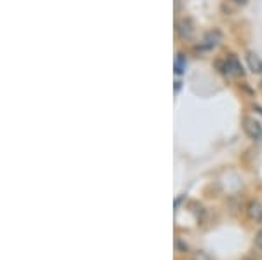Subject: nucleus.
Wrapping results in <instances>:
<instances>
[{
  "label": "nucleus",
  "mask_w": 262,
  "mask_h": 260,
  "mask_svg": "<svg viewBox=\"0 0 262 260\" xmlns=\"http://www.w3.org/2000/svg\"><path fill=\"white\" fill-rule=\"evenodd\" d=\"M226 72H227V74H232V75H243V66H241V63L238 61V58H236V56L227 58Z\"/></svg>",
  "instance_id": "nucleus-3"
},
{
  "label": "nucleus",
  "mask_w": 262,
  "mask_h": 260,
  "mask_svg": "<svg viewBox=\"0 0 262 260\" xmlns=\"http://www.w3.org/2000/svg\"><path fill=\"white\" fill-rule=\"evenodd\" d=\"M227 2H231V4H234L236 7H241V5L246 4V0H227Z\"/></svg>",
  "instance_id": "nucleus-9"
},
{
  "label": "nucleus",
  "mask_w": 262,
  "mask_h": 260,
  "mask_svg": "<svg viewBox=\"0 0 262 260\" xmlns=\"http://www.w3.org/2000/svg\"><path fill=\"white\" fill-rule=\"evenodd\" d=\"M253 243H255V246H257L259 250H262V229L257 230V234H255V239H253Z\"/></svg>",
  "instance_id": "nucleus-7"
},
{
  "label": "nucleus",
  "mask_w": 262,
  "mask_h": 260,
  "mask_svg": "<svg viewBox=\"0 0 262 260\" xmlns=\"http://www.w3.org/2000/svg\"><path fill=\"white\" fill-rule=\"evenodd\" d=\"M177 248H179V250H183V252H185V250H187V244H183L182 241H180V239H177Z\"/></svg>",
  "instance_id": "nucleus-10"
},
{
  "label": "nucleus",
  "mask_w": 262,
  "mask_h": 260,
  "mask_svg": "<svg viewBox=\"0 0 262 260\" xmlns=\"http://www.w3.org/2000/svg\"><path fill=\"white\" fill-rule=\"evenodd\" d=\"M183 70H185V60H183L182 54H179V58L175 60V74L182 75V74H183Z\"/></svg>",
  "instance_id": "nucleus-6"
},
{
  "label": "nucleus",
  "mask_w": 262,
  "mask_h": 260,
  "mask_svg": "<svg viewBox=\"0 0 262 260\" xmlns=\"http://www.w3.org/2000/svg\"><path fill=\"white\" fill-rule=\"evenodd\" d=\"M243 260H252V259H243Z\"/></svg>",
  "instance_id": "nucleus-11"
},
{
  "label": "nucleus",
  "mask_w": 262,
  "mask_h": 260,
  "mask_svg": "<svg viewBox=\"0 0 262 260\" xmlns=\"http://www.w3.org/2000/svg\"><path fill=\"white\" fill-rule=\"evenodd\" d=\"M243 131L253 142H261L262 140V126L255 117H248V115L243 117Z\"/></svg>",
  "instance_id": "nucleus-1"
},
{
  "label": "nucleus",
  "mask_w": 262,
  "mask_h": 260,
  "mask_svg": "<svg viewBox=\"0 0 262 260\" xmlns=\"http://www.w3.org/2000/svg\"><path fill=\"white\" fill-rule=\"evenodd\" d=\"M246 215L255 224H262V204L259 201H250L246 204Z\"/></svg>",
  "instance_id": "nucleus-2"
},
{
  "label": "nucleus",
  "mask_w": 262,
  "mask_h": 260,
  "mask_svg": "<svg viewBox=\"0 0 262 260\" xmlns=\"http://www.w3.org/2000/svg\"><path fill=\"white\" fill-rule=\"evenodd\" d=\"M192 260H212V259H210V255H206L205 252H196L194 257H192Z\"/></svg>",
  "instance_id": "nucleus-8"
},
{
  "label": "nucleus",
  "mask_w": 262,
  "mask_h": 260,
  "mask_svg": "<svg viewBox=\"0 0 262 260\" xmlns=\"http://www.w3.org/2000/svg\"><path fill=\"white\" fill-rule=\"evenodd\" d=\"M246 63H248L250 70H252L253 74H262V61L253 51L246 52Z\"/></svg>",
  "instance_id": "nucleus-4"
},
{
  "label": "nucleus",
  "mask_w": 262,
  "mask_h": 260,
  "mask_svg": "<svg viewBox=\"0 0 262 260\" xmlns=\"http://www.w3.org/2000/svg\"><path fill=\"white\" fill-rule=\"evenodd\" d=\"M179 33H180L182 39H189V37L192 35V26L187 19H183V21L179 23Z\"/></svg>",
  "instance_id": "nucleus-5"
}]
</instances>
